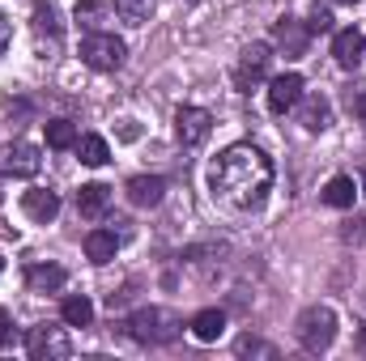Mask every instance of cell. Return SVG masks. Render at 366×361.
I'll return each mask as SVG.
<instances>
[{
    "mask_svg": "<svg viewBox=\"0 0 366 361\" xmlns=\"http://www.w3.org/2000/svg\"><path fill=\"white\" fill-rule=\"evenodd\" d=\"M277 171L273 158L260 149V145H230L217 153L213 171H209V187L217 200H226L230 208H260L269 200V187H273Z\"/></svg>",
    "mask_w": 366,
    "mask_h": 361,
    "instance_id": "1",
    "label": "cell"
},
{
    "mask_svg": "<svg viewBox=\"0 0 366 361\" xmlns=\"http://www.w3.org/2000/svg\"><path fill=\"white\" fill-rule=\"evenodd\" d=\"M294 336H298V345H302L307 353H328L332 340H337V310L324 306V302L307 306V310L298 315V323H294Z\"/></svg>",
    "mask_w": 366,
    "mask_h": 361,
    "instance_id": "2",
    "label": "cell"
},
{
    "mask_svg": "<svg viewBox=\"0 0 366 361\" xmlns=\"http://www.w3.org/2000/svg\"><path fill=\"white\" fill-rule=\"evenodd\" d=\"M128 336L137 340V345H171L175 336H179V319L171 315V310H162V306H141V310H132L128 315Z\"/></svg>",
    "mask_w": 366,
    "mask_h": 361,
    "instance_id": "3",
    "label": "cell"
},
{
    "mask_svg": "<svg viewBox=\"0 0 366 361\" xmlns=\"http://www.w3.org/2000/svg\"><path fill=\"white\" fill-rule=\"evenodd\" d=\"M124 56H128V47H124V39H115V34L94 30V34L81 39V64H90L94 73H115V68L124 64Z\"/></svg>",
    "mask_w": 366,
    "mask_h": 361,
    "instance_id": "4",
    "label": "cell"
},
{
    "mask_svg": "<svg viewBox=\"0 0 366 361\" xmlns=\"http://www.w3.org/2000/svg\"><path fill=\"white\" fill-rule=\"evenodd\" d=\"M26 353H30V361H64L73 353V345H69L64 327L39 323V327H30V336H26Z\"/></svg>",
    "mask_w": 366,
    "mask_h": 361,
    "instance_id": "5",
    "label": "cell"
},
{
    "mask_svg": "<svg viewBox=\"0 0 366 361\" xmlns=\"http://www.w3.org/2000/svg\"><path fill=\"white\" fill-rule=\"evenodd\" d=\"M269 64H273V47H269V43L243 47V60H239V68H234V90L252 93L264 77H269Z\"/></svg>",
    "mask_w": 366,
    "mask_h": 361,
    "instance_id": "6",
    "label": "cell"
},
{
    "mask_svg": "<svg viewBox=\"0 0 366 361\" xmlns=\"http://www.w3.org/2000/svg\"><path fill=\"white\" fill-rule=\"evenodd\" d=\"M39 166H43L39 145H30V141H9V145H0V175L34 179V175H39Z\"/></svg>",
    "mask_w": 366,
    "mask_h": 361,
    "instance_id": "7",
    "label": "cell"
},
{
    "mask_svg": "<svg viewBox=\"0 0 366 361\" xmlns=\"http://www.w3.org/2000/svg\"><path fill=\"white\" fill-rule=\"evenodd\" d=\"M209 132H213V115H209L204 106H179V111H175V136H179L183 149L204 145Z\"/></svg>",
    "mask_w": 366,
    "mask_h": 361,
    "instance_id": "8",
    "label": "cell"
},
{
    "mask_svg": "<svg viewBox=\"0 0 366 361\" xmlns=\"http://www.w3.org/2000/svg\"><path fill=\"white\" fill-rule=\"evenodd\" d=\"M332 60L341 64V68H362L366 60V34L358 30V26H345V30H337L332 34Z\"/></svg>",
    "mask_w": 366,
    "mask_h": 361,
    "instance_id": "9",
    "label": "cell"
},
{
    "mask_svg": "<svg viewBox=\"0 0 366 361\" xmlns=\"http://www.w3.org/2000/svg\"><path fill=\"white\" fill-rule=\"evenodd\" d=\"M273 43L290 56V60H298V56H307V47H311V30H307V21H298V17H281L273 26Z\"/></svg>",
    "mask_w": 366,
    "mask_h": 361,
    "instance_id": "10",
    "label": "cell"
},
{
    "mask_svg": "<svg viewBox=\"0 0 366 361\" xmlns=\"http://www.w3.org/2000/svg\"><path fill=\"white\" fill-rule=\"evenodd\" d=\"M21 213H26L30 221L47 225V221L60 217V195H56L51 187H30V191H21Z\"/></svg>",
    "mask_w": 366,
    "mask_h": 361,
    "instance_id": "11",
    "label": "cell"
},
{
    "mask_svg": "<svg viewBox=\"0 0 366 361\" xmlns=\"http://www.w3.org/2000/svg\"><path fill=\"white\" fill-rule=\"evenodd\" d=\"M128 204L132 208H158L162 204V195H167V179L162 175H137V179H128Z\"/></svg>",
    "mask_w": 366,
    "mask_h": 361,
    "instance_id": "12",
    "label": "cell"
},
{
    "mask_svg": "<svg viewBox=\"0 0 366 361\" xmlns=\"http://www.w3.org/2000/svg\"><path fill=\"white\" fill-rule=\"evenodd\" d=\"M298 98H302V77H298V73H281V77L269 81V111H273V115L294 111Z\"/></svg>",
    "mask_w": 366,
    "mask_h": 361,
    "instance_id": "13",
    "label": "cell"
},
{
    "mask_svg": "<svg viewBox=\"0 0 366 361\" xmlns=\"http://www.w3.org/2000/svg\"><path fill=\"white\" fill-rule=\"evenodd\" d=\"M64 280H69V272L60 264H34L26 272V289L30 293H56V289H64Z\"/></svg>",
    "mask_w": 366,
    "mask_h": 361,
    "instance_id": "14",
    "label": "cell"
},
{
    "mask_svg": "<svg viewBox=\"0 0 366 361\" xmlns=\"http://www.w3.org/2000/svg\"><path fill=\"white\" fill-rule=\"evenodd\" d=\"M107 204H111V187H107V183H86V187L77 191V213H81L86 221H98V217L107 213Z\"/></svg>",
    "mask_w": 366,
    "mask_h": 361,
    "instance_id": "15",
    "label": "cell"
},
{
    "mask_svg": "<svg viewBox=\"0 0 366 361\" xmlns=\"http://www.w3.org/2000/svg\"><path fill=\"white\" fill-rule=\"evenodd\" d=\"M192 336L200 340V345H213L222 332H226V310H217V306H209V310H200V315H192Z\"/></svg>",
    "mask_w": 366,
    "mask_h": 361,
    "instance_id": "16",
    "label": "cell"
},
{
    "mask_svg": "<svg viewBox=\"0 0 366 361\" xmlns=\"http://www.w3.org/2000/svg\"><path fill=\"white\" fill-rule=\"evenodd\" d=\"M115 251H119L115 230H90V234H86V255H90V264H111Z\"/></svg>",
    "mask_w": 366,
    "mask_h": 361,
    "instance_id": "17",
    "label": "cell"
},
{
    "mask_svg": "<svg viewBox=\"0 0 366 361\" xmlns=\"http://www.w3.org/2000/svg\"><path fill=\"white\" fill-rule=\"evenodd\" d=\"M354 179L350 175H332V179L324 183V191H320V200L328 204V208H354Z\"/></svg>",
    "mask_w": 366,
    "mask_h": 361,
    "instance_id": "18",
    "label": "cell"
},
{
    "mask_svg": "<svg viewBox=\"0 0 366 361\" xmlns=\"http://www.w3.org/2000/svg\"><path fill=\"white\" fill-rule=\"evenodd\" d=\"M302 128L307 132H324L328 123H332V106H328V98H320V93H311L307 102H302Z\"/></svg>",
    "mask_w": 366,
    "mask_h": 361,
    "instance_id": "19",
    "label": "cell"
},
{
    "mask_svg": "<svg viewBox=\"0 0 366 361\" xmlns=\"http://www.w3.org/2000/svg\"><path fill=\"white\" fill-rule=\"evenodd\" d=\"M60 319H64L69 327H90V323H94V302H90V298H81V293L64 298V306H60Z\"/></svg>",
    "mask_w": 366,
    "mask_h": 361,
    "instance_id": "20",
    "label": "cell"
},
{
    "mask_svg": "<svg viewBox=\"0 0 366 361\" xmlns=\"http://www.w3.org/2000/svg\"><path fill=\"white\" fill-rule=\"evenodd\" d=\"M73 21L94 34V30H102V21H107V4L102 0H77V9H73Z\"/></svg>",
    "mask_w": 366,
    "mask_h": 361,
    "instance_id": "21",
    "label": "cell"
},
{
    "mask_svg": "<svg viewBox=\"0 0 366 361\" xmlns=\"http://www.w3.org/2000/svg\"><path fill=\"white\" fill-rule=\"evenodd\" d=\"M43 128H47V145L51 149H77V141H81L77 128H73V119H47Z\"/></svg>",
    "mask_w": 366,
    "mask_h": 361,
    "instance_id": "22",
    "label": "cell"
},
{
    "mask_svg": "<svg viewBox=\"0 0 366 361\" xmlns=\"http://www.w3.org/2000/svg\"><path fill=\"white\" fill-rule=\"evenodd\" d=\"M77 158H81L86 166H107V162H111V149H107L102 136H81V141H77Z\"/></svg>",
    "mask_w": 366,
    "mask_h": 361,
    "instance_id": "23",
    "label": "cell"
},
{
    "mask_svg": "<svg viewBox=\"0 0 366 361\" xmlns=\"http://www.w3.org/2000/svg\"><path fill=\"white\" fill-rule=\"evenodd\" d=\"M115 13H119L128 26H145L149 13H154V0H115Z\"/></svg>",
    "mask_w": 366,
    "mask_h": 361,
    "instance_id": "24",
    "label": "cell"
},
{
    "mask_svg": "<svg viewBox=\"0 0 366 361\" xmlns=\"http://www.w3.org/2000/svg\"><path fill=\"white\" fill-rule=\"evenodd\" d=\"M234 353L239 357H277V345H269V340H256V336H239V345H234Z\"/></svg>",
    "mask_w": 366,
    "mask_h": 361,
    "instance_id": "25",
    "label": "cell"
},
{
    "mask_svg": "<svg viewBox=\"0 0 366 361\" xmlns=\"http://www.w3.org/2000/svg\"><path fill=\"white\" fill-rule=\"evenodd\" d=\"M307 30H311V34H328V30H332V13H328L324 4H311V17H307Z\"/></svg>",
    "mask_w": 366,
    "mask_h": 361,
    "instance_id": "26",
    "label": "cell"
},
{
    "mask_svg": "<svg viewBox=\"0 0 366 361\" xmlns=\"http://www.w3.org/2000/svg\"><path fill=\"white\" fill-rule=\"evenodd\" d=\"M341 238H345V243H366V217H354V221H345Z\"/></svg>",
    "mask_w": 366,
    "mask_h": 361,
    "instance_id": "27",
    "label": "cell"
},
{
    "mask_svg": "<svg viewBox=\"0 0 366 361\" xmlns=\"http://www.w3.org/2000/svg\"><path fill=\"white\" fill-rule=\"evenodd\" d=\"M345 102H350V111H354V115L366 123V90H358V93L350 90V93H345Z\"/></svg>",
    "mask_w": 366,
    "mask_h": 361,
    "instance_id": "28",
    "label": "cell"
},
{
    "mask_svg": "<svg viewBox=\"0 0 366 361\" xmlns=\"http://www.w3.org/2000/svg\"><path fill=\"white\" fill-rule=\"evenodd\" d=\"M9 43H13V21L0 13V60H4V51H9Z\"/></svg>",
    "mask_w": 366,
    "mask_h": 361,
    "instance_id": "29",
    "label": "cell"
},
{
    "mask_svg": "<svg viewBox=\"0 0 366 361\" xmlns=\"http://www.w3.org/2000/svg\"><path fill=\"white\" fill-rule=\"evenodd\" d=\"M13 340V319H9V310L0 306V345H9Z\"/></svg>",
    "mask_w": 366,
    "mask_h": 361,
    "instance_id": "30",
    "label": "cell"
},
{
    "mask_svg": "<svg viewBox=\"0 0 366 361\" xmlns=\"http://www.w3.org/2000/svg\"><path fill=\"white\" fill-rule=\"evenodd\" d=\"M119 132H124V141H137V136H141V132H137V123H132V119H124V128H119Z\"/></svg>",
    "mask_w": 366,
    "mask_h": 361,
    "instance_id": "31",
    "label": "cell"
},
{
    "mask_svg": "<svg viewBox=\"0 0 366 361\" xmlns=\"http://www.w3.org/2000/svg\"><path fill=\"white\" fill-rule=\"evenodd\" d=\"M332 4H358V0H332Z\"/></svg>",
    "mask_w": 366,
    "mask_h": 361,
    "instance_id": "32",
    "label": "cell"
},
{
    "mask_svg": "<svg viewBox=\"0 0 366 361\" xmlns=\"http://www.w3.org/2000/svg\"><path fill=\"white\" fill-rule=\"evenodd\" d=\"M362 195H366V166H362Z\"/></svg>",
    "mask_w": 366,
    "mask_h": 361,
    "instance_id": "33",
    "label": "cell"
},
{
    "mask_svg": "<svg viewBox=\"0 0 366 361\" xmlns=\"http://www.w3.org/2000/svg\"><path fill=\"white\" fill-rule=\"evenodd\" d=\"M0 204H4V191H0Z\"/></svg>",
    "mask_w": 366,
    "mask_h": 361,
    "instance_id": "34",
    "label": "cell"
},
{
    "mask_svg": "<svg viewBox=\"0 0 366 361\" xmlns=\"http://www.w3.org/2000/svg\"><path fill=\"white\" fill-rule=\"evenodd\" d=\"M0 268H4V260H0Z\"/></svg>",
    "mask_w": 366,
    "mask_h": 361,
    "instance_id": "35",
    "label": "cell"
}]
</instances>
